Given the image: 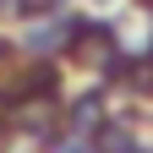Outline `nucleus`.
<instances>
[]
</instances>
